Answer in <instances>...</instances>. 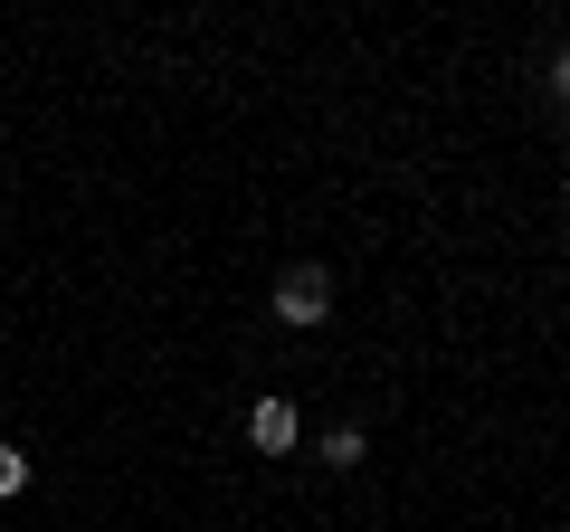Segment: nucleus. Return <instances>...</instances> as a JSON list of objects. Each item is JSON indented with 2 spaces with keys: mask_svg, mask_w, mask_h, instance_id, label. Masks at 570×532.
Returning <instances> with one entry per match:
<instances>
[{
  "mask_svg": "<svg viewBox=\"0 0 570 532\" xmlns=\"http://www.w3.org/2000/svg\"><path fill=\"white\" fill-rule=\"evenodd\" d=\"M276 324H295V333L333 324V276H324V266H285V276H276Z\"/></svg>",
  "mask_w": 570,
  "mask_h": 532,
  "instance_id": "nucleus-1",
  "label": "nucleus"
},
{
  "mask_svg": "<svg viewBox=\"0 0 570 532\" xmlns=\"http://www.w3.org/2000/svg\"><path fill=\"white\" fill-rule=\"evenodd\" d=\"M247 437H257L266 456H285L295 447V400H257V410H247Z\"/></svg>",
  "mask_w": 570,
  "mask_h": 532,
  "instance_id": "nucleus-2",
  "label": "nucleus"
},
{
  "mask_svg": "<svg viewBox=\"0 0 570 532\" xmlns=\"http://www.w3.org/2000/svg\"><path fill=\"white\" fill-rule=\"evenodd\" d=\"M362 456H371V437L352 428V418H343V428H324V466H333V475H352Z\"/></svg>",
  "mask_w": 570,
  "mask_h": 532,
  "instance_id": "nucleus-3",
  "label": "nucleus"
},
{
  "mask_svg": "<svg viewBox=\"0 0 570 532\" xmlns=\"http://www.w3.org/2000/svg\"><path fill=\"white\" fill-rule=\"evenodd\" d=\"M29 475H39V466H29L20 447H0V494H29Z\"/></svg>",
  "mask_w": 570,
  "mask_h": 532,
  "instance_id": "nucleus-4",
  "label": "nucleus"
},
{
  "mask_svg": "<svg viewBox=\"0 0 570 532\" xmlns=\"http://www.w3.org/2000/svg\"><path fill=\"white\" fill-rule=\"evenodd\" d=\"M551 86H561V96H570V48H561V58H551Z\"/></svg>",
  "mask_w": 570,
  "mask_h": 532,
  "instance_id": "nucleus-5",
  "label": "nucleus"
}]
</instances>
